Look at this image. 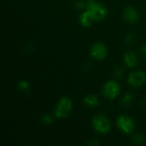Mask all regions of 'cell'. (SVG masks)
Instances as JSON below:
<instances>
[{
    "instance_id": "cell-1",
    "label": "cell",
    "mask_w": 146,
    "mask_h": 146,
    "mask_svg": "<svg viewBox=\"0 0 146 146\" xmlns=\"http://www.w3.org/2000/svg\"><path fill=\"white\" fill-rule=\"evenodd\" d=\"M86 9L96 21H103L108 15V9L104 4L95 0H86Z\"/></svg>"
},
{
    "instance_id": "cell-2",
    "label": "cell",
    "mask_w": 146,
    "mask_h": 146,
    "mask_svg": "<svg viewBox=\"0 0 146 146\" xmlns=\"http://www.w3.org/2000/svg\"><path fill=\"white\" fill-rule=\"evenodd\" d=\"M73 109V102L70 98L64 96L62 97L54 110V115L57 119H65L67 118Z\"/></svg>"
},
{
    "instance_id": "cell-3",
    "label": "cell",
    "mask_w": 146,
    "mask_h": 146,
    "mask_svg": "<svg viewBox=\"0 0 146 146\" xmlns=\"http://www.w3.org/2000/svg\"><path fill=\"white\" fill-rule=\"evenodd\" d=\"M92 127L100 134H107L111 130V123L109 118L102 114L96 115L92 118Z\"/></svg>"
},
{
    "instance_id": "cell-4",
    "label": "cell",
    "mask_w": 146,
    "mask_h": 146,
    "mask_svg": "<svg viewBox=\"0 0 146 146\" xmlns=\"http://www.w3.org/2000/svg\"><path fill=\"white\" fill-rule=\"evenodd\" d=\"M121 92V86L115 80H108L103 86L102 93L107 99H115Z\"/></svg>"
},
{
    "instance_id": "cell-5",
    "label": "cell",
    "mask_w": 146,
    "mask_h": 146,
    "mask_svg": "<svg viewBox=\"0 0 146 146\" xmlns=\"http://www.w3.org/2000/svg\"><path fill=\"white\" fill-rule=\"evenodd\" d=\"M116 125L118 128L125 134H130L135 129V123L133 120L127 115L118 116L116 119Z\"/></svg>"
},
{
    "instance_id": "cell-6",
    "label": "cell",
    "mask_w": 146,
    "mask_h": 146,
    "mask_svg": "<svg viewBox=\"0 0 146 146\" xmlns=\"http://www.w3.org/2000/svg\"><path fill=\"white\" fill-rule=\"evenodd\" d=\"M146 83V74L144 71H133L127 78V84L134 88H139L143 86Z\"/></svg>"
},
{
    "instance_id": "cell-7",
    "label": "cell",
    "mask_w": 146,
    "mask_h": 146,
    "mask_svg": "<svg viewBox=\"0 0 146 146\" xmlns=\"http://www.w3.org/2000/svg\"><path fill=\"white\" fill-rule=\"evenodd\" d=\"M91 56L98 61L104 60L108 56L107 46L103 42H96L91 48Z\"/></svg>"
},
{
    "instance_id": "cell-8",
    "label": "cell",
    "mask_w": 146,
    "mask_h": 146,
    "mask_svg": "<svg viewBox=\"0 0 146 146\" xmlns=\"http://www.w3.org/2000/svg\"><path fill=\"white\" fill-rule=\"evenodd\" d=\"M123 16H124V19L126 20V21H127L128 23H131V24L137 22L139 18V11L133 6H127V8H125L124 11H123Z\"/></svg>"
},
{
    "instance_id": "cell-9",
    "label": "cell",
    "mask_w": 146,
    "mask_h": 146,
    "mask_svg": "<svg viewBox=\"0 0 146 146\" xmlns=\"http://www.w3.org/2000/svg\"><path fill=\"white\" fill-rule=\"evenodd\" d=\"M123 60H124L125 64L130 68H134L135 67H137L138 62H139L137 55L133 51H131V50H129L124 54Z\"/></svg>"
},
{
    "instance_id": "cell-10",
    "label": "cell",
    "mask_w": 146,
    "mask_h": 146,
    "mask_svg": "<svg viewBox=\"0 0 146 146\" xmlns=\"http://www.w3.org/2000/svg\"><path fill=\"white\" fill-rule=\"evenodd\" d=\"M79 21H80V24L84 27H89L92 25L93 21H95V20L93 19L92 15H91V13L86 9L85 11H83L80 17H79Z\"/></svg>"
},
{
    "instance_id": "cell-11",
    "label": "cell",
    "mask_w": 146,
    "mask_h": 146,
    "mask_svg": "<svg viewBox=\"0 0 146 146\" xmlns=\"http://www.w3.org/2000/svg\"><path fill=\"white\" fill-rule=\"evenodd\" d=\"M83 103H84V104L86 106H87L89 108H95V107L98 106L99 100H98V98L96 95L90 94V95H87V96H86L84 98Z\"/></svg>"
},
{
    "instance_id": "cell-12",
    "label": "cell",
    "mask_w": 146,
    "mask_h": 146,
    "mask_svg": "<svg viewBox=\"0 0 146 146\" xmlns=\"http://www.w3.org/2000/svg\"><path fill=\"white\" fill-rule=\"evenodd\" d=\"M133 99H134L133 95L130 92H127V93L124 94L123 97L121 98V104L124 107H129L133 104Z\"/></svg>"
},
{
    "instance_id": "cell-13",
    "label": "cell",
    "mask_w": 146,
    "mask_h": 146,
    "mask_svg": "<svg viewBox=\"0 0 146 146\" xmlns=\"http://www.w3.org/2000/svg\"><path fill=\"white\" fill-rule=\"evenodd\" d=\"M132 141L134 145H141L145 143V137L142 134H135L133 136Z\"/></svg>"
},
{
    "instance_id": "cell-14",
    "label": "cell",
    "mask_w": 146,
    "mask_h": 146,
    "mask_svg": "<svg viewBox=\"0 0 146 146\" xmlns=\"http://www.w3.org/2000/svg\"><path fill=\"white\" fill-rule=\"evenodd\" d=\"M113 75L115 79L117 80H121L122 77L124 76V71L123 68L120 66H116L113 69Z\"/></svg>"
},
{
    "instance_id": "cell-15",
    "label": "cell",
    "mask_w": 146,
    "mask_h": 146,
    "mask_svg": "<svg viewBox=\"0 0 146 146\" xmlns=\"http://www.w3.org/2000/svg\"><path fill=\"white\" fill-rule=\"evenodd\" d=\"M17 88L19 91L27 92V91H29V89H30V84L27 80H21L17 84Z\"/></svg>"
},
{
    "instance_id": "cell-16",
    "label": "cell",
    "mask_w": 146,
    "mask_h": 146,
    "mask_svg": "<svg viewBox=\"0 0 146 146\" xmlns=\"http://www.w3.org/2000/svg\"><path fill=\"white\" fill-rule=\"evenodd\" d=\"M41 121H42V122H43L44 124H45V125H50V124H51V123L53 122L54 117H53L52 115H49V114H44V115H42Z\"/></svg>"
},
{
    "instance_id": "cell-17",
    "label": "cell",
    "mask_w": 146,
    "mask_h": 146,
    "mask_svg": "<svg viewBox=\"0 0 146 146\" xmlns=\"http://www.w3.org/2000/svg\"><path fill=\"white\" fill-rule=\"evenodd\" d=\"M74 7L79 10H82V9H86V0H76L74 2Z\"/></svg>"
},
{
    "instance_id": "cell-18",
    "label": "cell",
    "mask_w": 146,
    "mask_h": 146,
    "mask_svg": "<svg viewBox=\"0 0 146 146\" xmlns=\"http://www.w3.org/2000/svg\"><path fill=\"white\" fill-rule=\"evenodd\" d=\"M125 42L127 44L131 45L135 42V36L133 33H128L125 38Z\"/></svg>"
},
{
    "instance_id": "cell-19",
    "label": "cell",
    "mask_w": 146,
    "mask_h": 146,
    "mask_svg": "<svg viewBox=\"0 0 146 146\" xmlns=\"http://www.w3.org/2000/svg\"><path fill=\"white\" fill-rule=\"evenodd\" d=\"M87 145H99V141H98V139H90L88 142H87Z\"/></svg>"
},
{
    "instance_id": "cell-20",
    "label": "cell",
    "mask_w": 146,
    "mask_h": 146,
    "mask_svg": "<svg viewBox=\"0 0 146 146\" xmlns=\"http://www.w3.org/2000/svg\"><path fill=\"white\" fill-rule=\"evenodd\" d=\"M140 52H141V54H142V56L145 57L146 59V44L145 45H143L142 47H141V50H140Z\"/></svg>"
}]
</instances>
